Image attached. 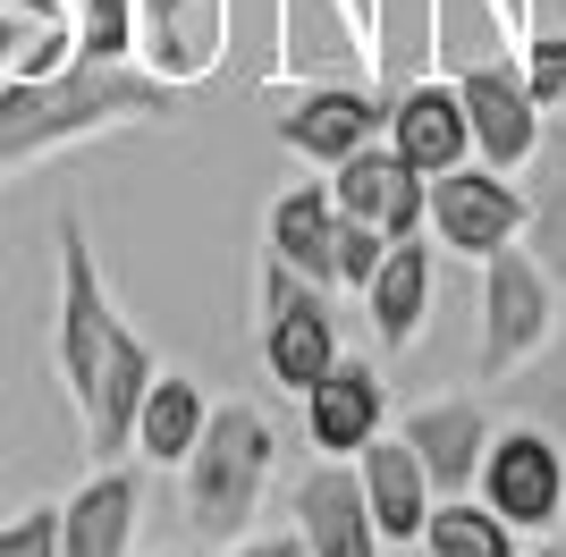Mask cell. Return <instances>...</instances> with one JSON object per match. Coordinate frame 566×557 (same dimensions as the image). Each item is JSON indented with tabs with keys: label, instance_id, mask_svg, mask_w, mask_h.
Here are the masks:
<instances>
[{
	"label": "cell",
	"instance_id": "11",
	"mask_svg": "<svg viewBox=\"0 0 566 557\" xmlns=\"http://www.w3.org/2000/svg\"><path fill=\"white\" fill-rule=\"evenodd\" d=\"M331 203L347 211V220H373V229L398 245V237H423L431 178H423L415 161H398V153H389V136H373L364 153H347V161L331 169Z\"/></svg>",
	"mask_w": 566,
	"mask_h": 557
},
{
	"label": "cell",
	"instance_id": "2",
	"mask_svg": "<svg viewBox=\"0 0 566 557\" xmlns=\"http://www.w3.org/2000/svg\"><path fill=\"white\" fill-rule=\"evenodd\" d=\"M271 473H280V440H271V414L262 406H212L203 414V440L187 448V464H178V490H187V524L203 540H237L254 533L262 515V490H271Z\"/></svg>",
	"mask_w": 566,
	"mask_h": 557
},
{
	"label": "cell",
	"instance_id": "24",
	"mask_svg": "<svg viewBox=\"0 0 566 557\" xmlns=\"http://www.w3.org/2000/svg\"><path fill=\"white\" fill-rule=\"evenodd\" d=\"M499 389H507V414L542 422L549 440L566 448V347H558V355L542 347V355H533V364H524V371H507Z\"/></svg>",
	"mask_w": 566,
	"mask_h": 557
},
{
	"label": "cell",
	"instance_id": "25",
	"mask_svg": "<svg viewBox=\"0 0 566 557\" xmlns=\"http://www.w3.org/2000/svg\"><path fill=\"white\" fill-rule=\"evenodd\" d=\"M144 18L136 0H76V60H136Z\"/></svg>",
	"mask_w": 566,
	"mask_h": 557
},
{
	"label": "cell",
	"instance_id": "18",
	"mask_svg": "<svg viewBox=\"0 0 566 557\" xmlns=\"http://www.w3.org/2000/svg\"><path fill=\"white\" fill-rule=\"evenodd\" d=\"M262 237H271V254H280L287 271H305L313 287H338V203H331V178L287 186L280 203H271V220H262Z\"/></svg>",
	"mask_w": 566,
	"mask_h": 557
},
{
	"label": "cell",
	"instance_id": "29",
	"mask_svg": "<svg viewBox=\"0 0 566 557\" xmlns=\"http://www.w3.org/2000/svg\"><path fill=\"white\" fill-rule=\"evenodd\" d=\"M34 34V18H18V9H0V76H9V60H18V43Z\"/></svg>",
	"mask_w": 566,
	"mask_h": 557
},
{
	"label": "cell",
	"instance_id": "6",
	"mask_svg": "<svg viewBox=\"0 0 566 557\" xmlns=\"http://www.w3.org/2000/svg\"><path fill=\"white\" fill-rule=\"evenodd\" d=\"M331 364H338L331 287H313L305 271H287V262L271 254L262 262V371H271L287 397H305Z\"/></svg>",
	"mask_w": 566,
	"mask_h": 557
},
{
	"label": "cell",
	"instance_id": "13",
	"mask_svg": "<svg viewBox=\"0 0 566 557\" xmlns=\"http://www.w3.org/2000/svg\"><path fill=\"white\" fill-rule=\"evenodd\" d=\"M491 431H499V422H491V406H482V397H431V406H415V414L398 422V440L423 456V473H431V490H440V498L473 490Z\"/></svg>",
	"mask_w": 566,
	"mask_h": 557
},
{
	"label": "cell",
	"instance_id": "5",
	"mask_svg": "<svg viewBox=\"0 0 566 557\" xmlns=\"http://www.w3.org/2000/svg\"><path fill=\"white\" fill-rule=\"evenodd\" d=\"M118 304L102 287V262H94V237L76 211H60V329H51V355H60V380H69V406L94 389V371L111 364L118 347Z\"/></svg>",
	"mask_w": 566,
	"mask_h": 557
},
{
	"label": "cell",
	"instance_id": "27",
	"mask_svg": "<svg viewBox=\"0 0 566 557\" xmlns=\"http://www.w3.org/2000/svg\"><path fill=\"white\" fill-rule=\"evenodd\" d=\"M0 557H60V507L0 515Z\"/></svg>",
	"mask_w": 566,
	"mask_h": 557
},
{
	"label": "cell",
	"instance_id": "22",
	"mask_svg": "<svg viewBox=\"0 0 566 557\" xmlns=\"http://www.w3.org/2000/svg\"><path fill=\"white\" fill-rule=\"evenodd\" d=\"M423 557H524V533L507 524V515H491L473 490H457V498H431Z\"/></svg>",
	"mask_w": 566,
	"mask_h": 557
},
{
	"label": "cell",
	"instance_id": "32",
	"mask_svg": "<svg viewBox=\"0 0 566 557\" xmlns=\"http://www.w3.org/2000/svg\"><path fill=\"white\" fill-rule=\"evenodd\" d=\"M533 557H542V549H533Z\"/></svg>",
	"mask_w": 566,
	"mask_h": 557
},
{
	"label": "cell",
	"instance_id": "19",
	"mask_svg": "<svg viewBox=\"0 0 566 557\" xmlns=\"http://www.w3.org/2000/svg\"><path fill=\"white\" fill-rule=\"evenodd\" d=\"M203 414H212V397H203L195 371H153V389H144V406H136V448H127V456L178 473L187 448L203 440Z\"/></svg>",
	"mask_w": 566,
	"mask_h": 557
},
{
	"label": "cell",
	"instance_id": "4",
	"mask_svg": "<svg viewBox=\"0 0 566 557\" xmlns=\"http://www.w3.org/2000/svg\"><path fill=\"white\" fill-rule=\"evenodd\" d=\"M473 498L491 515H507L524 540H549L566 524V448L549 440L542 422L507 414L482 448V473H473Z\"/></svg>",
	"mask_w": 566,
	"mask_h": 557
},
{
	"label": "cell",
	"instance_id": "10",
	"mask_svg": "<svg viewBox=\"0 0 566 557\" xmlns=\"http://www.w3.org/2000/svg\"><path fill=\"white\" fill-rule=\"evenodd\" d=\"M287 515H296V540L305 557H380V524L364 507V473L355 456H313L287 490Z\"/></svg>",
	"mask_w": 566,
	"mask_h": 557
},
{
	"label": "cell",
	"instance_id": "15",
	"mask_svg": "<svg viewBox=\"0 0 566 557\" xmlns=\"http://www.w3.org/2000/svg\"><path fill=\"white\" fill-rule=\"evenodd\" d=\"M431 278H440V245H423V237H398V245L380 254V271L364 278V322H373L380 355H406L415 338H423Z\"/></svg>",
	"mask_w": 566,
	"mask_h": 557
},
{
	"label": "cell",
	"instance_id": "16",
	"mask_svg": "<svg viewBox=\"0 0 566 557\" xmlns=\"http://www.w3.org/2000/svg\"><path fill=\"white\" fill-rule=\"evenodd\" d=\"M136 515H144V482L136 464H94V482L60 498V557H127L136 549Z\"/></svg>",
	"mask_w": 566,
	"mask_h": 557
},
{
	"label": "cell",
	"instance_id": "28",
	"mask_svg": "<svg viewBox=\"0 0 566 557\" xmlns=\"http://www.w3.org/2000/svg\"><path fill=\"white\" fill-rule=\"evenodd\" d=\"M220 557H305V540H296V524L287 533H237L220 540Z\"/></svg>",
	"mask_w": 566,
	"mask_h": 557
},
{
	"label": "cell",
	"instance_id": "3",
	"mask_svg": "<svg viewBox=\"0 0 566 557\" xmlns=\"http://www.w3.org/2000/svg\"><path fill=\"white\" fill-rule=\"evenodd\" d=\"M549 338H558V278L524 254V237L499 245V254H482V347H473V371H482V380H507V371H524Z\"/></svg>",
	"mask_w": 566,
	"mask_h": 557
},
{
	"label": "cell",
	"instance_id": "8",
	"mask_svg": "<svg viewBox=\"0 0 566 557\" xmlns=\"http://www.w3.org/2000/svg\"><path fill=\"white\" fill-rule=\"evenodd\" d=\"M457 102H465V127H473V161H491V169H507V178H516V169L542 153V118H549V111L533 102L516 51L457 69Z\"/></svg>",
	"mask_w": 566,
	"mask_h": 557
},
{
	"label": "cell",
	"instance_id": "7",
	"mask_svg": "<svg viewBox=\"0 0 566 557\" xmlns=\"http://www.w3.org/2000/svg\"><path fill=\"white\" fill-rule=\"evenodd\" d=\"M423 229H431V245H449L457 262H482V254H499V245H516V237H524V195L507 186V169L457 161V169L431 178Z\"/></svg>",
	"mask_w": 566,
	"mask_h": 557
},
{
	"label": "cell",
	"instance_id": "1",
	"mask_svg": "<svg viewBox=\"0 0 566 557\" xmlns=\"http://www.w3.org/2000/svg\"><path fill=\"white\" fill-rule=\"evenodd\" d=\"M178 93L187 85L136 60H69L60 76H0V178H25L34 161H60L118 127L178 118Z\"/></svg>",
	"mask_w": 566,
	"mask_h": 557
},
{
	"label": "cell",
	"instance_id": "12",
	"mask_svg": "<svg viewBox=\"0 0 566 557\" xmlns=\"http://www.w3.org/2000/svg\"><path fill=\"white\" fill-rule=\"evenodd\" d=\"M389 102V153L398 161H415L423 178H440V169H457V161H473V127H465V102H457V76H415V85H398V93H380Z\"/></svg>",
	"mask_w": 566,
	"mask_h": 557
},
{
	"label": "cell",
	"instance_id": "9",
	"mask_svg": "<svg viewBox=\"0 0 566 557\" xmlns=\"http://www.w3.org/2000/svg\"><path fill=\"white\" fill-rule=\"evenodd\" d=\"M380 127H389V102H380V85H364V76L296 85V102L271 118V136H280L296 161H313V169H338L347 153H364Z\"/></svg>",
	"mask_w": 566,
	"mask_h": 557
},
{
	"label": "cell",
	"instance_id": "23",
	"mask_svg": "<svg viewBox=\"0 0 566 557\" xmlns=\"http://www.w3.org/2000/svg\"><path fill=\"white\" fill-rule=\"evenodd\" d=\"M499 51H516L499 0H431V69L440 76L473 69V60H499Z\"/></svg>",
	"mask_w": 566,
	"mask_h": 557
},
{
	"label": "cell",
	"instance_id": "31",
	"mask_svg": "<svg viewBox=\"0 0 566 557\" xmlns=\"http://www.w3.org/2000/svg\"><path fill=\"white\" fill-rule=\"evenodd\" d=\"M347 9H355V25H364V18H373V0H347Z\"/></svg>",
	"mask_w": 566,
	"mask_h": 557
},
{
	"label": "cell",
	"instance_id": "30",
	"mask_svg": "<svg viewBox=\"0 0 566 557\" xmlns=\"http://www.w3.org/2000/svg\"><path fill=\"white\" fill-rule=\"evenodd\" d=\"M542 557H566V524H558V533H549V540H542Z\"/></svg>",
	"mask_w": 566,
	"mask_h": 557
},
{
	"label": "cell",
	"instance_id": "21",
	"mask_svg": "<svg viewBox=\"0 0 566 557\" xmlns=\"http://www.w3.org/2000/svg\"><path fill=\"white\" fill-rule=\"evenodd\" d=\"M524 169H533V186H524V254L566 287V136L542 127V153Z\"/></svg>",
	"mask_w": 566,
	"mask_h": 557
},
{
	"label": "cell",
	"instance_id": "14",
	"mask_svg": "<svg viewBox=\"0 0 566 557\" xmlns=\"http://www.w3.org/2000/svg\"><path fill=\"white\" fill-rule=\"evenodd\" d=\"M380 414H389V380H380V364H364V355H338V364L305 389L313 456H355L364 440H380Z\"/></svg>",
	"mask_w": 566,
	"mask_h": 557
},
{
	"label": "cell",
	"instance_id": "26",
	"mask_svg": "<svg viewBox=\"0 0 566 557\" xmlns=\"http://www.w3.org/2000/svg\"><path fill=\"white\" fill-rule=\"evenodd\" d=\"M380 254H389V237H380L373 220H347V211H338V287L364 296V278L380 271Z\"/></svg>",
	"mask_w": 566,
	"mask_h": 557
},
{
	"label": "cell",
	"instance_id": "17",
	"mask_svg": "<svg viewBox=\"0 0 566 557\" xmlns=\"http://www.w3.org/2000/svg\"><path fill=\"white\" fill-rule=\"evenodd\" d=\"M355 473H364V507H373V524H380V549L389 540H423V515H431V473H423V456L389 431V440H364L355 448Z\"/></svg>",
	"mask_w": 566,
	"mask_h": 557
},
{
	"label": "cell",
	"instance_id": "20",
	"mask_svg": "<svg viewBox=\"0 0 566 557\" xmlns=\"http://www.w3.org/2000/svg\"><path fill=\"white\" fill-rule=\"evenodd\" d=\"M364 43H373V85L380 93L431 76V0H373Z\"/></svg>",
	"mask_w": 566,
	"mask_h": 557
}]
</instances>
